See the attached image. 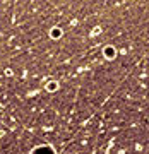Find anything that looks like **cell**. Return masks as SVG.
Instances as JSON below:
<instances>
[{
	"label": "cell",
	"mask_w": 149,
	"mask_h": 154,
	"mask_svg": "<svg viewBox=\"0 0 149 154\" xmlns=\"http://www.w3.org/2000/svg\"><path fill=\"white\" fill-rule=\"evenodd\" d=\"M57 88H58V84H57L55 81H51V82H50L48 86H46V89H48V91H55Z\"/></svg>",
	"instance_id": "obj_4"
},
{
	"label": "cell",
	"mask_w": 149,
	"mask_h": 154,
	"mask_svg": "<svg viewBox=\"0 0 149 154\" xmlns=\"http://www.w3.org/2000/svg\"><path fill=\"white\" fill-rule=\"evenodd\" d=\"M116 48L113 46V45H106L105 48H103V55H105L106 60H115V57H116Z\"/></svg>",
	"instance_id": "obj_1"
},
{
	"label": "cell",
	"mask_w": 149,
	"mask_h": 154,
	"mask_svg": "<svg viewBox=\"0 0 149 154\" xmlns=\"http://www.w3.org/2000/svg\"><path fill=\"white\" fill-rule=\"evenodd\" d=\"M34 154H55V151L51 147H46V146H41V147L34 149Z\"/></svg>",
	"instance_id": "obj_2"
},
{
	"label": "cell",
	"mask_w": 149,
	"mask_h": 154,
	"mask_svg": "<svg viewBox=\"0 0 149 154\" xmlns=\"http://www.w3.org/2000/svg\"><path fill=\"white\" fill-rule=\"evenodd\" d=\"M62 29L60 28H51V31H50V36H51V38L53 39H58V38H62Z\"/></svg>",
	"instance_id": "obj_3"
}]
</instances>
